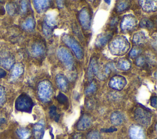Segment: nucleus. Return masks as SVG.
<instances>
[{
  "instance_id": "nucleus-1",
  "label": "nucleus",
  "mask_w": 157,
  "mask_h": 139,
  "mask_svg": "<svg viewBox=\"0 0 157 139\" xmlns=\"http://www.w3.org/2000/svg\"><path fill=\"white\" fill-rule=\"evenodd\" d=\"M130 45L128 39L123 36L116 37L109 44V48L114 55H123L129 49Z\"/></svg>"
},
{
  "instance_id": "nucleus-2",
  "label": "nucleus",
  "mask_w": 157,
  "mask_h": 139,
  "mask_svg": "<svg viewBox=\"0 0 157 139\" xmlns=\"http://www.w3.org/2000/svg\"><path fill=\"white\" fill-rule=\"evenodd\" d=\"M37 94L39 99L43 102H47L51 99L53 94V88L50 81L45 80L39 83Z\"/></svg>"
},
{
  "instance_id": "nucleus-3",
  "label": "nucleus",
  "mask_w": 157,
  "mask_h": 139,
  "mask_svg": "<svg viewBox=\"0 0 157 139\" xmlns=\"http://www.w3.org/2000/svg\"><path fill=\"white\" fill-rule=\"evenodd\" d=\"M15 108L18 111L31 112L34 103L31 98L26 94L20 95L15 101Z\"/></svg>"
},
{
  "instance_id": "nucleus-4",
  "label": "nucleus",
  "mask_w": 157,
  "mask_h": 139,
  "mask_svg": "<svg viewBox=\"0 0 157 139\" xmlns=\"http://www.w3.org/2000/svg\"><path fill=\"white\" fill-rule=\"evenodd\" d=\"M62 40L64 43L72 50V51L74 53L75 55L78 59H82L83 58V50L79 43L74 38L68 34H64L62 36Z\"/></svg>"
},
{
  "instance_id": "nucleus-5",
  "label": "nucleus",
  "mask_w": 157,
  "mask_h": 139,
  "mask_svg": "<svg viewBox=\"0 0 157 139\" xmlns=\"http://www.w3.org/2000/svg\"><path fill=\"white\" fill-rule=\"evenodd\" d=\"M56 53L58 59L65 67L69 70L72 69L73 67L74 60L69 50L65 47H60L58 48Z\"/></svg>"
},
{
  "instance_id": "nucleus-6",
  "label": "nucleus",
  "mask_w": 157,
  "mask_h": 139,
  "mask_svg": "<svg viewBox=\"0 0 157 139\" xmlns=\"http://www.w3.org/2000/svg\"><path fill=\"white\" fill-rule=\"evenodd\" d=\"M134 118L139 124L148 126L151 122V115L147 110L142 107H138L134 111Z\"/></svg>"
},
{
  "instance_id": "nucleus-7",
  "label": "nucleus",
  "mask_w": 157,
  "mask_h": 139,
  "mask_svg": "<svg viewBox=\"0 0 157 139\" xmlns=\"http://www.w3.org/2000/svg\"><path fill=\"white\" fill-rule=\"evenodd\" d=\"M78 20L83 29H89L91 26V14L86 7L82 8L78 13Z\"/></svg>"
},
{
  "instance_id": "nucleus-8",
  "label": "nucleus",
  "mask_w": 157,
  "mask_h": 139,
  "mask_svg": "<svg viewBox=\"0 0 157 139\" xmlns=\"http://www.w3.org/2000/svg\"><path fill=\"white\" fill-rule=\"evenodd\" d=\"M137 23V20L136 18L132 15H125L120 23V26L121 29L124 32H128L133 29Z\"/></svg>"
},
{
  "instance_id": "nucleus-9",
  "label": "nucleus",
  "mask_w": 157,
  "mask_h": 139,
  "mask_svg": "<svg viewBox=\"0 0 157 139\" xmlns=\"http://www.w3.org/2000/svg\"><path fill=\"white\" fill-rule=\"evenodd\" d=\"M126 85V80L121 75L113 77L109 81V85L110 88L116 90H121Z\"/></svg>"
},
{
  "instance_id": "nucleus-10",
  "label": "nucleus",
  "mask_w": 157,
  "mask_h": 139,
  "mask_svg": "<svg viewBox=\"0 0 157 139\" xmlns=\"http://www.w3.org/2000/svg\"><path fill=\"white\" fill-rule=\"evenodd\" d=\"M92 124L91 117L88 114H83L77 124V129L79 130H85Z\"/></svg>"
},
{
  "instance_id": "nucleus-11",
  "label": "nucleus",
  "mask_w": 157,
  "mask_h": 139,
  "mask_svg": "<svg viewBox=\"0 0 157 139\" xmlns=\"http://www.w3.org/2000/svg\"><path fill=\"white\" fill-rule=\"evenodd\" d=\"M129 133L131 139H145L144 131L139 126H131L129 130Z\"/></svg>"
},
{
  "instance_id": "nucleus-12",
  "label": "nucleus",
  "mask_w": 157,
  "mask_h": 139,
  "mask_svg": "<svg viewBox=\"0 0 157 139\" xmlns=\"http://www.w3.org/2000/svg\"><path fill=\"white\" fill-rule=\"evenodd\" d=\"M14 58L9 54L3 53L0 55V65L6 69H10L14 65Z\"/></svg>"
},
{
  "instance_id": "nucleus-13",
  "label": "nucleus",
  "mask_w": 157,
  "mask_h": 139,
  "mask_svg": "<svg viewBox=\"0 0 157 139\" xmlns=\"http://www.w3.org/2000/svg\"><path fill=\"white\" fill-rule=\"evenodd\" d=\"M45 122L41 119L34 125L33 132L35 139H42L44 134Z\"/></svg>"
},
{
  "instance_id": "nucleus-14",
  "label": "nucleus",
  "mask_w": 157,
  "mask_h": 139,
  "mask_svg": "<svg viewBox=\"0 0 157 139\" xmlns=\"http://www.w3.org/2000/svg\"><path fill=\"white\" fill-rule=\"evenodd\" d=\"M45 52V48L44 45L40 42H35L31 47L32 55L35 58H39L42 56Z\"/></svg>"
},
{
  "instance_id": "nucleus-15",
  "label": "nucleus",
  "mask_w": 157,
  "mask_h": 139,
  "mask_svg": "<svg viewBox=\"0 0 157 139\" xmlns=\"http://www.w3.org/2000/svg\"><path fill=\"white\" fill-rule=\"evenodd\" d=\"M142 9L147 12H155L157 9L156 1H139Z\"/></svg>"
},
{
  "instance_id": "nucleus-16",
  "label": "nucleus",
  "mask_w": 157,
  "mask_h": 139,
  "mask_svg": "<svg viewBox=\"0 0 157 139\" xmlns=\"http://www.w3.org/2000/svg\"><path fill=\"white\" fill-rule=\"evenodd\" d=\"M33 5L38 13H42L49 8L51 4L50 1H33Z\"/></svg>"
},
{
  "instance_id": "nucleus-17",
  "label": "nucleus",
  "mask_w": 157,
  "mask_h": 139,
  "mask_svg": "<svg viewBox=\"0 0 157 139\" xmlns=\"http://www.w3.org/2000/svg\"><path fill=\"white\" fill-rule=\"evenodd\" d=\"M112 34L110 32H105L99 34L96 40L95 45L97 47H102L104 46L112 38Z\"/></svg>"
},
{
  "instance_id": "nucleus-18",
  "label": "nucleus",
  "mask_w": 157,
  "mask_h": 139,
  "mask_svg": "<svg viewBox=\"0 0 157 139\" xmlns=\"http://www.w3.org/2000/svg\"><path fill=\"white\" fill-rule=\"evenodd\" d=\"M56 83L58 87L63 91L66 92L68 89V81L66 77L61 73L56 76Z\"/></svg>"
},
{
  "instance_id": "nucleus-19",
  "label": "nucleus",
  "mask_w": 157,
  "mask_h": 139,
  "mask_svg": "<svg viewBox=\"0 0 157 139\" xmlns=\"http://www.w3.org/2000/svg\"><path fill=\"white\" fill-rule=\"evenodd\" d=\"M43 23L50 28L54 29L56 25V15L54 12H50L46 14Z\"/></svg>"
},
{
  "instance_id": "nucleus-20",
  "label": "nucleus",
  "mask_w": 157,
  "mask_h": 139,
  "mask_svg": "<svg viewBox=\"0 0 157 139\" xmlns=\"http://www.w3.org/2000/svg\"><path fill=\"white\" fill-rule=\"evenodd\" d=\"M124 117L121 113L119 111H115L112 113L110 116V121L112 124L115 126H119L123 122Z\"/></svg>"
},
{
  "instance_id": "nucleus-21",
  "label": "nucleus",
  "mask_w": 157,
  "mask_h": 139,
  "mask_svg": "<svg viewBox=\"0 0 157 139\" xmlns=\"http://www.w3.org/2000/svg\"><path fill=\"white\" fill-rule=\"evenodd\" d=\"M11 78L12 79H16L19 77L24 71V67L21 64H16L12 67Z\"/></svg>"
},
{
  "instance_id": "nucleus-22",
  "label": "nucleus",
  "mask_w": 157,
  "mask_h": 139,
  "mask_svg": "<svg viewBox=\"0 0 157 139\" xmlns=\"http://www.w3.org/2000/svg\"><path fill=\"white\" fill-rule=\"evenodd\" d=\"M21 27L24 30L32 31L35 27V20L33 17H29L27 18L22 23Z\"/></svg>"
},
{
  "instance_id": "nucleus-23",
  "label": "nucleus",
  "mask_w": 157,
  "mask_h": 139,
  "mask_svg": "<svg viewBox=\"0 0 157 139\" xmlns=\"http://www.w3.org/2000/svg\"><path fill=\"white\" fill-rule=\"evenodd\" d=\"M17 133L20 139H29L31 136L29 130L24 127L18 129L17 130Z\"/></svg>"
},
{
  "instance_id": "nucleus-24",
  "label": "nucleus",
  "mask_w": 157,
  "mask_h": 139,
  "mask_svg": "<svg viewBox=\"0 0 157 139\" xmlns=\"http://www.w3.org/2000/svg\"><path fill=\"white\" fill-rule=\"evenodd\" d=\"M146 39L145 34L143 32H139L135 34L133 36L132 42L136 45H140L143 43Z\"/></svg>"
},
{
  "instance_id": "nucleus-25",
  "label": "nucleus",
  "mask_w": 157,
  "mask_h": 139,
  "mask_svg": "<svg viewBox=\"0 0 157 139\" xmlns=\"http://www.w3.org/2000/svg\"><path fill=\"white\" fill-rule=\"evenodd\" d=\"M117 68L122 70H128L131 68L130 62L126 59H121L117 63Z\"/></svg>"
},
{
  "instance_id": "nucleus-26",
  "label": "nucleus",
  "mask_w": 157,
  "mask_h": 139,
  "mask_svg": "<svg viewBox=\"0 0 157 139\" xmlns=\"http://www.w3.org/2000/svg\"><path fill=\"white\" fill-rule=\"evenodd\" d=\"M96 62V61L95 60V59L92 58L90 61V64L88 66V78L89 80V81H91L93 78V75H94V66L95 62Z\"/></svg>"
},
{
  "instance_id": "nucleus-27",
  "label": "nucleus",
  "mask_w": 157,
  "mask_h": 139,
  "mask_svg": "<svg viewBox=\"0 0 157 139\" xmlns=\"http://www.w3.org/2000/svg\"><path fill=\"white\" fill-rule=\"evenodd\" d=\"M140 26L144 28H147L148 29H152L153 28V23L148 18H143L140 21Z\"/></svg>"
},
{
  "instance_id": "nucleus-28",
  "label": "nucleus",
  "mask_w": 157,
  "mask_h": 139,
  "mask_svg": "<svg viewBox=\"0 0 157 139\" xmlns=\"http://www.w3.org/2000/svg\"><path fill=\"white\" fill-rule=\"evenodd\" d=\"M49 115L51 118L53 119L55 121H58L59 118V115L57 113L56 107L55 105H52L50 107L49 110Z\"/></svg>"
},
{
  "instance_id": "nucleus-29",
  "label": "nucleus",
  "mask_w": 157,
  "mask_h": 139,
  "mask_svg": "<svg viewBox=\"0 0 157 139\" xmlns=\"http://www.w3.org/2000/svg\"><path fill=\"white\" fill-rule=\"evenodd\" d=\"M6 10L9 14L13 15L16 13L17 10V6L16 4L13 2H9L6 5Z\"/></svg>"
},
{
  "instance_id": "nucleus-30",
  "label": "nucleus",
  "mask_w": 157,
  "mask_h": 139,
  "mask_svg": "<svg viewBox=\"0 0 157 139\" xmlns=\"http://www.w3.org/2000/svg\"><path fill=\"white\" fill-rule=\"evenodd\" d=\"M129 6V1H121L117 6V11L118 12L125 10Z\"/></svg>"
},
{
  "instance_id": "nucleus-31",
  "label": "nucleus",
  "mask_w": 157,
  "mask_h": 139,
  "mask_svg": "<svg viewBox=\"0 0 157 139\" xmlns=\"http://www.w3.org/2000/svg\"><path fill=\"white\" fill-rule=\"evenodd\" d=\"M86 139H102L101 134L96 130H92L88 133Z\"/></svg>"
},
{
  "instance_id": "nucleus-32",
  "label": "nucleus",
  "mask_w": 157,
  "mask_h": 139,
  "mask_svg": "<svg viewBox=\"0 0 157 139\" xmlns=\"http://www.w3.org/2000/svg\"><path fill=\"white\" fill-rule=\"evenodd\" d=\"M42 31H43V33L45 35V36L47 38L50 37V36L52 34L53 29L50 28L49 26H47L45 24H44L43 23L42 24Z\"/></svg>"
},
{
  "instance_id": "nucleus-33",
  "label": "nucleus",
  "mask_w": 157,
  "mask_h": 139,
  "mask_svg": "<svg viewBox=\"0 0 157 139\" xmlns=\"http://www.w3.org/2000/svg\"><path fill=\"white\" fill-rule=\"evenodd\" d=\"M57 100L58 101L59 103H60L61 104H67L68 103V99L67 97L62 92H59V94L57 96Z\"/></svg>"
},
{
  "instance_id": "nucleus-34",
  "label": "nucleus",
  "mask_w": 157,
  "mask_h": 139,
  "mask_svg": "<svg viewBox=\"0 0 157 139\" xmlns=\"http://www.w3.org/2000/svg\"><path fill=\"white\" fill-rule=\"evenodd\" d=\"M96 91V85L94 82H92L91 83L90 86L87 87V88L85 89V92L86 95H89L94 93Z\"/></svg>"
},
{
  "instance_id": "nucleus-35",
  "label": "nucleus",
  "mask_w": 157,
  "mask_h": 139,
  "mask_svg": "<svg viewBox=\"0 0 157 139\" xmlns=\"http://www.w3.org/2000/svg\"><path fill=\"white\" fill-rule=\"evenodd\" d=\"M6 102V93L4 88L0 85V107H2Z\"/></svg>"
},
{
  "instance_id": "nucleus-36",
  "label": "nucleus",
  "mask_w": 157,
  "mask_h": 139,
  "mask_svg": "<svg viewBox=\"0 0 157 139\" xmlns=\"http://www.w3.org/2000/svg\"><path fill=\"white\" fill-rule=\"evenodd\" d=\"M28 10V3L26 1H22L20 3V11L22 13H25Z\"/></svg>"
},
{
  "instance_id": "nucleus-37",
  "label": "nucleus",
  "mask_w": 157,
  "mask_h": 139,
  "mask_svg": "<svg viewBox=\"0 0 157 139\" xmlns=\"http://www.w3.org/2000/svg\"><path fill=\"white\" fill-rule=\"evenodd\" d=\"M145 62V58L142 56H139L137 58V59L136 60V64L137 66H139V67H142Z\"/></svg>"
},
{
  "instance_id": "nucleus-38",
  "label": "nucleus",
  "mask_w": 157,
  "mask_h": 139,
  "mask_svg": "<svg viewBox=\"0 0 157 139\" xmlns=\"http://www.w3.org/2000/svg\"><path fill=\"white\" fill-rule=\"evenodd\" d=\"M140 50L137 48H133L131 50V51L129 52V56L131 58H134L137 56V54L139 53Z\"/></svg>"
},
{
  "instance_id": "nucleus-39",
  "label": "nucleus",
  "mask_w": 157,
  "mask_h": 139,
  "mask_svg": "<svg viewBox=\"0 0 157 139\" xmlns=\"http://www.w3.org/2000/svg\"><path fill=\"white\" fill-rule=\"evenodd\" d=\"M156 101L157 99L156 96H153L151 98V105L154 108L156 107Z\"/></svg>"
},
{
  "instance_id": "nucleus-40",
  "label": "nucleus",
  "mask_w": 157,
  "mask_h": 139,
  "mask_svg": "<svg viewBox=\"0 0 157 139\" xmlns=\"http://www.w3.org/2000/svg\"><path fill=\"white\" fill-rule=\"evenodd\" d=\"M117 129L115 127H110V128H109V129H101V131L102 132H115L116 131Z\"/></svg>"
},
{
  "instance_id": "nucleus-41",
  "label": "nucleus",
  "mask_w": 157,
  "mask_h": 139,
  "mask_svg": "<svg viewBox=\"0 0 157 139\" xmlns=\"http://www.w3.org/2000/svg\"><path fill=\"white\" fill-rule=\"evenodd\" d=\"M82 135L80 133H75L72 136V139H82Z\"/></svg>"
},
{
  "instance_id": "nucleus-42",
  "label": "nucleus",
  "mask_w": 157,
  "mask_h": 139,
  "mask_svg": "<svg viewBox=\"0 0 157 139\" xmlns=\"http://www.w3.org/2000/svg\"><path fill=\"white\" fill-rule=\"evenodd\" d=\"M6 75V71L3 69L0 68V78L4 77Z\"/></svg>"
},
{
  "instance_id": "nucleus-43",
  "label": "nucleus",
  "mask_w": 157,
  "mask_h": 139,
  "mask_svg": "<svg viewBox=\"0 0 157 139\" xmlns=\"http://www.w3.org/2000/svg\"><path fill=\"white\" fill-rule=\"evenodd\" d=\"M118 22V20H117V19L116 18V17H115V18H113V19H112V20L111 21V22H110V24H111V26H114L116 24H117V23Z\"/></svg>"
},
{
  "instance_id": "nucleus-44",
  "label": "nucleus",
  "mask_w": 157,
  "mask_h": 139,
  "mask_svg": "<svg viewBox=\"0 0 157 139\" xmlns=\"http://www.w3.org/2000/svg\"><path fill=\"white\" fill-rule=\"evenodd\" d=\"M56 2H57V5H58V7L59 8H63V1H56Z\"/></svg>"
},
{
  "instance_id": "nucleus-45",
  "label": "nucleus",
  "mask_w": 157,
  "mask_h": 139,
  "mask_svg": "<svg viewBox=\"0 0 157 139\" xmlns=\"http://www.w3.org/2000/svg\"><path fill=\"white\" fill-rule=\"evenodd\" d=\"M105 2H110V1H105Z\"/></svg>"
}]
</instances>
